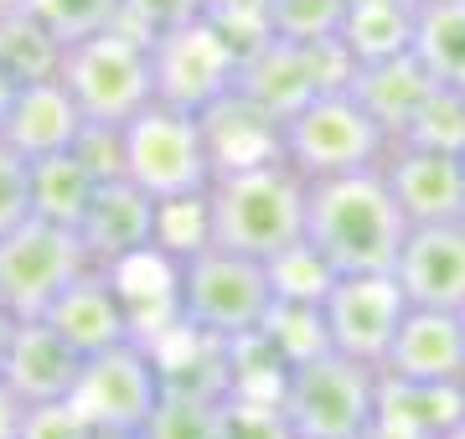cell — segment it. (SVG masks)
<instances>
[{"mask_svg": "<svg viewBox=\"0 0 465 439\" xmlns=\"http://www.w3.org/2000/svg\"><path fill=\"white\" fill-rule=\"evenodd\" d=\"M403 238H409V218L382 166L305 181V243L331 264V274L393 269Z\"/></svg>", "mask_w": 465, "mask_h": 439, "instance_id": "6da1fadb", "label": "cell"}, {"mask_svg": "<svg viewBox=\"0 0 465 439\" xmlns=\"http://www.w3.org/2000/svg\"><path fill=\"white\" fill-rule=\"evenodd\" d=\"M213 243L249 259H274L305 238V176L284 155L217 171L207 186Z\"/></svg>", "mask_w": 465, "mask_h": 439, "instance_id": "7a4b0ae2", "label": "cell"}, {"mask_svg": "<svg viewBox=\"0 0 465 439\" xmlns=\"http://www.w3.org/2000/svg\"><path fill=\"white\" fill-rule=\"evenodd\" d=\"M280 404L295 424V439H372L378 367H367L336 346L311 352L290 362Z\"/></svg>", "mask_w": 465, "mask_h": 439, "instance_id": "3957f363", "label": "cell"}, {"mask_svg": "<svg viewBox=\"0 0 465 439\" xmlns=\"http://www.w3.org/2000/svg\"><path fill=\"white\" fill-rule=\"evenodd\" d=\"M269 310H274V285H269L264 259L232 254L217 243L182 259V326L232 341L259 331Z\"/></svg>", "mask_w": 465, "mask_h": 439, "instance_id": "277c9868", "label": "cell"}, {"mask_svg": "<svg viewBox=\"0 0 465 439\" xmlns=\"http://www.w3.org/2000/svg\"><path fill=\"white\" fill-rule=\"evenodd\" d=\"M280 155L305 181H321V176L382 166L388 135L351 88H331V93H316L305 109H295L280 124Z\"/></svg>", "mask_w": 465, "mask_h": 439, "instance_id": "5b68a950", "label": "cell"}, {"mask_svg": "<svg viewBox=\"0 0 465 439\" xmlns=\"http://www.w3.org/2000/svg\"><path fill=\"white\" fill-rule=\"evenodd\" d=\"M78 103V114L94 124H130L145 103H155L150 83V42L145 36L109 26L63 52V73H57Z\"/></svg>", "mask_w": 465, "mask_h": 439, "instance_id": "8992f818", "label": "cell"}, {"mask_svg": "<svg viewBox=\"0 0 465 439\" xmlns=\"http://www.w3.org/2000/svg\"><path fill=\"white\" fill-rule=\"evenodd\" d=\"M124 176L155 202L166 197H197L217 176L202 114L171 109V103H145L124 124Z\"/></svg>", "mask_w": 465, "mask_h": 439, "instance_id": "52a82bcc", "label": "cell"}, {"mask_svg": "<svg viewBox=\"0 0 465 439\" xmlns=\"http://www.w3.org/2000/svg\"><path fill=\"white\" fill-rule=\"evenodd\" d=\"M347 83H351V57L341 47V36H316V42L269 36L264 47L238 63V83L232 88L284 124L316 93H331V88H347Z\"/></svg>", "mask_w": 465, "mask_h": 439, "instance_id": "ba28073f", "label": "cell"}, {"mask_svg": "<svg viewBox=\"0 0 465 439\" xmlns=\"http://www.w3.org/2000/svg\"><path fill=\"white\" fill-rule=\"evenodd\" d=\"M88 264L78 228L47 218H21L11 233H0V305L11 316H42L52 295Z\"/></svg>", "mask_w": 465, "mask_h": 439, "instance_id": "9c48e42d", "label": "cell"}, {"mask_svg": "<svg viewBox=\"0 0 465 439\" xmlns=\"http://www.w3.org/2000/svg\"><path fill=\"white\" fill-rule=\"evenodd\" d=\"M161 367H155V352L145 341H119L109 352L84 356V372H78V388H73V404L84 408V419L99 429V434H140L150 419V408L161 404Z\"/></svg>", "mask_w": 465, "mask_h": 439, "instance_id": "30bf717a", "label": "cell"}, {"mask_svg": "<svg viewBox=\"0 0 465 439\" xmlns=\"http://www.w3.org/2000/svg\"><path fill=\"white\" fill-rule=\"evenodd\" d=\"M150 83H155V103L202 114L223 93H232V83H238V52L207 21L176 26L166 36H150Z\"/></svg>", "mask_w": 465, "mask_h": 439, "instance_id": "8fae6325", "label": "cell"}, {"mask_svg": "<svg viewBox=\"0 0 465 439\" xmlns=\"http://www.w3.org/2000/svg\"><path fill=\"white\" fill-rule=\"evenodd\" d=\"M409 295H403L399 274H336L331 289L321 295V321H326V341L336 352L357 356L367 367H382V356L393 346Z\"/></svg>", "mask_w": 465, "mask_h": 439, "instance_id": "7c38bea8", "label": "cell"}, {"mask_svg": "<svg viewBox=\"0 0 465 439\" xmlns=\"http://www.w3.org/2000/svg\"><path fill=\"white\" fill-rule=\"evenodd\" d=\"M382 176L399 197L409 228L419 222H465V155L430 145H388Z\"/></svg>", "mask_w": 465, "mask_h": 439, "instance_id": "4fadbf2b", "label": "cell"}, {"mask_svg": "<svg viewBox=\"0 0 465 439\" xmlns=\"http://www.w3.org/2000/svg\"><path fill=\"white\" fill-rule=\"evenodd\" d=\"M78 243L94 269H114L124 259L155 249V197L140 191L130 176L99 181L84 222H78Z\"/></svg>", "mask_w": 465, "mask_h": 439, "instance_id": "5bb4252c", "label": "cell"}, {"mask_svg": "<svg viewBox=\"0 0 465 439\" xmlns=\"http://www.w3.org/2000/svg\"><path fill=\"white\" fill-rule=\"evenodd\" d=\"M378 372L409 377V383H465V321H460V310L409 305Z\"/></svg>", "mask_w": 465, "mask_h": 439, "instance_id": "9a60e30c", "label": "cell"}, {"mask_svg": "<svg viewBox=\"0 0 465 439\" xmlns=\"http://www.w3.org/2000/svg\"><path fill=\"white\" fill-rule=\"evenodd\" d=\"M42 321H47L57 337H67V346H78L84 356L109 352V346H119V341L134 337L130 316H124V300H119L114 274L94 269V264H84V269L52 295V305L42 310Z\"/></svg>", "mask_w": 465, "mask_h": 439, "instance_id": "2e32d148", "label": "cell"}, {"mask_svg": "<svg viewBox=\"0 0 465 439\" xmlns=\"http://www.w3.org/2000/svg\"><path fill=\"white\" fill-rule=\"evenodd\" d=\"M399 274L409 305L465 310V222H419L399 249Z\"/></svg>", "mask_w": 465, "mask_h": 439, "instance_id": "e0dca14e", "label": "cell"}, {"mask_svg": "<svg viewBox=\"0 0 465 439\" xmlns=\"http://www.w3.org/2000/svg\"><path fill=\"white\" fill-rule=\"evenodd\" d=\"M84 372V352L67 346V337H57L42 316H26L11 331V352H5V388L16 393L21 404H52V398H73Z\"/></svg>", "mask_w": 465, "mask_h": 439, "instance_id": "ac0fdd59", "label": "cell"}, {"mask_svg": "<svg viewBox=\"0 0 465 439\" xmlns=\"http://www.w3.org/2000/svg\"><path fill=\"white\" fill-rule=\"evenodd\" d=\"M84 130V114L67 93L63 78H42V83H21L5 119H0V140L11 145L16 155L36 161V155L67 151Z\"/></svg>", "mask_w": 465, "mask_h": 439, "instance_id": "d6986e66", "label": "cell"}, {"mask_svg": "<svg viewBox=\"0 0 465 439\" xmlns=\"http://www.w3.org/2000/svg\"><path fill=\"white\" fill-rule=\"evenodd\" d=\"M465 414V383H409L378 372L372 439H440Z\"/></svg>", "mask_w": 465, "mask_h": 439, "instance_id": "ffe728a7", "label": "cell"}, {"mask_svg": "<svg viewBox=\"0 0 465 439\" xmlns=\"http://www.w3.org/2000/svg\"><path fill=\"white\" fill-rule=\"evenodd\" d=\"M351 93L362 99V109L382 124V135L388 145L403 135V124L419 114V103L430 99L434 88V73L419 63V52H399V57H382V63H362V68H351Z\"/></svg>", "mask_w": 465, "mask_h": 439, "instance_id": "44dd1931", "label": "cell"}, {"mask_svg": "<svg viewBox=\"0 0 465 439\" xmlns=\"http://www.w3.org/2000/svg\"><path fill=\"white\" fill-rule=\"evenodd\" d=\"M202 135H207V151H213L217 171L259 166V161H274L280 155V119L264 114L238 88L223 93L213 109H202Z\"/></svg>", "mask_w": 465, "mask_h": 439, "instance_id": "7402d4cb", "label": "cell"}, {"mask_svg": "<svg viewBox=\"0 0 465 439\" xmlns=\"http://www.w3.org/2000/svg\"><path fill=\"white\" fill-rule=\"evenodd\" d=\"M155 352V367H161V383L166 393H192V398H223L232 383L228 367V341L207 337V331H192V326H171L155 341H145Z\"/></svg>", "mask_w": 465, "mask_h": 439, "instance_id": "603a6c76", "label": "cell"}, {"mask_svg": "<svg viewBox=\"0 0 465 439\" xmlns=\"http://www.w3.org/2000/svg\"><path fill=\"white\" fill-rule=\"evenodd\" d=\"M414 0H347V16H341V47H347L351 68L362 63H382V57H399L414 47Z\"/></svg>", "mask_w": 465, "mask_h": 439, "instance_id": "cb8c5ba5", "label": "cell"}, {"mask_svg": "<svg viewBox=\"0 0 465 439\" xmlns=\"http://www.w3.org/2000/svg\"><path fill=\"white\" fill-rule=\"evenodd\" d=\"M94 171L67 151H52V155H36L26 161V197H32V218H47V222H63V228H78L94 202Z\"/></svg>", "mask_w": 465, "mask_h": 439, "instance_id": "d4e9b609", "label": "cell"}, {"mask_svg": "<svg viewBox=\"0 0 465 439\" xmlns=\"http://www.w3.org/2000/svg\"><path fill=\"white\" fill-rule=\"evenodd\" d=\"M63 36H52V26L36 11L16 5V11H0V73L11 83H42L63 73Z\"/></svg>", "mask_w": 465, "mask_h": 439, "instance_id": "484cf974", "label": "cell"}, {"mask_svg": "<svg viewBox=\"0 0 465 439\" xmlns=\"http://www.w3.org/2000/svg\"><path fill=\"white\" fill-rule=\"evenodd\" d=\"M414 52L434 83L465 88V0H430L414 16Z\"/></svg>", "mask_w": 465, "mask_h": 439, "instance_id": "4316f807", "label": "cell"}, {"mask_svg": "<svg viewBox=\"0 0 465 439\" xmlns=\"http://www.w3.org/2000/svg\"><path fill=\"white\" fill-rule=\"evenodd\" d=\"M393 145H430V151L465 155V88L434 83L430 99L419 103V114L403 124V135Z\"/></svg>", "mask_w": 465, "mask_h": 439, "instance_id": "83f0119b", "label": "cell"}, {"mask_svg": "<svg viewBox=\"0 0 465 439\" xmlns=\"http://www.w3.org/2000/svg\"><path fill=\"white\" fill-rule=\"evenodd\" d=\"M213 439H295V424H290L280 398L223 393L217 398V434Z\"/></svg>", "mask_w": 465, "mask_h": 439, "instance_id": "f1b7e54d", "label": "cell"}, {"mask_svg": "<svg viewBox=\"0 0 465 439\" xmlns=\"http://www.w3.org/2000/svg\"><path fill=\"white\" fill-rule=\"evenodd\" d=\"M213 243V222H207V191L197 197H166L155 202V249L166 259H192L197 249Z\"/></svg>", "mask_w": 465, "mask_h": 439, "instance_id": "f546056e", "label": "cell"}, {"mask_svg": "<svg viewBox=\"0 0 465 439\" xmlns=\"http://www.w3.org/2000/svg\"><path fill=\"white\" fill-rule=\"evenodd\" d=\"M331 264L300 238V243H290L284 254L269 259V285H274V300H305V305H321V295L331 289Z\"/></svg>", "mask_w": 465, "mask_h": 439, "instance_id": "4dcf8cb0", "label": "cell"}, {"mask_svg": "<svg viewBox=\"0 0 465 439\" xmlns=\"http://www.w3.org/2000/svg\"><path fill=\"white\" fill-rule=\"evenodd\" d=\"M217 434V404L192 398V393H161V404L150 408L145 429L134 439H213Z\"/></svg>", "mask_w": 465, "mask_h": 439, "instance_id": "1f68e13d", "label": "cell"}, {"mask_svg": "<svg viewBox=\"0 0 465 439\" xmlns=\"http://www.w3.org/2000/svg\"><path fill=\"white\" fill-rule=\"evenodd\" d=\"M264 16H269V36H284V42H316V36L341 32L347 0H264Z\"/></svg>", "mask_w": 465, "mask_h": 439, "instance_id": "d6a6232c", "label": "cell"}, {"mask_svg": "<svg viewBox=\"0 0 465 439\" xmlns=\"http://www.w3.org/2000/svg\"><path fill=\"white\" fill-rule=\"evenodd\" d=\"M264 331L284 352V362H300V356L331 346V341H326V321H321V305H305V300H274Z\"/></svg>", "mask_w": 465, "mask_h": 439, "instance_id": "836d02e7", "label": "cell"}, {"mask_svg": "<svg viewBox=\"0 0 465 439\" xmlns=\"http://www.w3.org/2000/svg\"><path fill=\"white\" fill-rule=\"evenodd\" d=\"M26 11H36L52 26V36H63V47H73L94 32H109L124 0H26Z\"/></svg>", "mask_w": 465, "mask_h": 439, "instance_id": "e575fe53", "label": "cell"}, {"mask_svg": "<svg viewBox=\"0 0 465 439\" xmlns=\"http://www.w3.org/2000/svg\"><path fill=\"white\" fill-rule=\"evenodd\" d=\"M202 11H207V0H124V11H119L114 26H124V32L150 42V36H166L176 26L202 21Z\"/></svg>", "mask_w": 465, "mask_h": 439, "instance_id": "d590c367", "label": "cell"}, {"mask_svg": "<svg viewBox=\"0 0 465 439\" xmlns=\"http://www.w3.org/2000/svg\"><path fill=\"white\" fill-rule=\"evenodd\" d=\"M16 439H99V429L73 398H52V404H21Z\"/></svg>", "mask_w": 465, "mask_h": 439, "instance_id": "8d00e7d4", "label": "cell"}, {"mask_svg": "<svg viewBox=\"0 0 465 439\" xmlns=\"http://www.w3.org/2000/svg\"><path fill=\"white\" fill-rule=\"evenodd\" d=\"M73 155L94 171V181L124 176V124H94V119H84V130L73 140Z\"/></svg>", "mask_w": 465, "mask_h": 439, "instance_id": "74e56055", "label": "cell"}, {"mask_svg": "<svg viewBox=\"0 0 465 439\" xmlns=\"http://www.w3.org/2000/svg\"><path fill=\"white\" fill-rule=\"evenodd\" d=\"M21 218H32V197H26V155H16L0 140V233H11Z\"/></svg>", "mask_w": 465, "mask_h": 439, "instance_id": "f35d334b", "label": "cell"}, {"mask_svg": "<svg viewBox=\"0 0 465 439\" xmlns=\"http://www.w3.org/2000/svg\"><path fill=\"white\" fill-rule=\"evenodd\" d=\"M16 429H21V398L0 377V439H16Z\"/></svg>", "mask_w": 465, "mask_h": 439, "instance_id": "ab89813d", "label": "cell"}, {"mask_svg": "<svg viewBox=\"0 0 465 439\" xmlns=\"http://www.w3.org/2000/svg\"><path fill=\"white\" fill-rule=\"evenodd\" d=\"M21 316H11L5 305H0V367H5V352H11V331H16Z\"/></svg>", "mask_w": 465, "mask_h": 439, "instance_id": "60d3db41", "label": "cell"}, {"mask_svg": "<svg viewBox=\"0 0 465 439\" xmlns=\"http://www.w3.org/2000/svg\"><path fill=\"white\" fill-rule=\"evenodd\" d=\"M11 99H16V83L0 73V119H5V109H11Z\"/></svg>", "mask_w": 465, "mask_h": 439, "instance_id": "b9f144b4", "label": "cell"}, {"mask_svg": "<svg viewBox=\"0 0 465 439\" xmlns=\"http://www.w3.org/2000/svg\"><path fill=\"white\" fill-rule=\"evenodd\" d=\"M440 439H465V414H460V419H455V424H450V429H445V434H440Z\"/></svg>", "mask_w": 465, "mask_h": 439, "instance_id": "7bdbcfd3", "label": "cell"}, {"mask_svg": "<svg viewBox=\"0 0 465 439\" xmlns=\"http://www.w3.org/2000/svg\"><path fill=\"white\" fill-rule=\"evenodd\" d=\"M16 5H26V0H0V11H16Z\"/></svg>", "mask_w": 465, "mask_h": 439, "instance_id": "ee69618b", "label": "cell"}, {"mask_svg": "<svg viewBox=\"0 0 465 439\" xmlns=\"http://www.w3.org/2000/svg\"><path fill=\"white\" fill-rule=\"evenodd\" d=\"M414 5H430V0H414Z\"/></svg>", "mask_w": 465, "mask_h": 439, "instance_id": "f6af8a7d", "label": "cell"}, {"mask_svg": "<svg viewBox=\"0 0 465 439\" xmlns=\"http://www.w3.org/2000/svg\"><path fill=\"white\" fill-rule=\"evenodd\" d=\"M460 321H465V310H460Z\"/></svg>", "mask_w": 465, "mask_h": 439, "instance_id": "bcb514c9", "label": "cell"}]
</instances>
